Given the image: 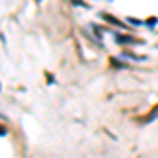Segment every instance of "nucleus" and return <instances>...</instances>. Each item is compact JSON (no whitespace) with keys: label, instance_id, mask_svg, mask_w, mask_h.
<instances>
[{"label":"nucleus","instance_id":"nucleus-4","mask_svg":"<svg viewBox=\"0 0 158 158\" xmlns=\"http://www.w3.org/2000/svg\"><path fill=\"white\" fill-rule=\"evenodd\" d=\"M120 57H124V59H133V61H148V55H137V53H133V51H122Z\"/></svg>","mask_w":158,"mask_h":158},{"label":"nucleus","instance_id":"nucleus-11","mask_svg":"<svg viewBox=\"0 0 158 158\" xmlns=\"http://www.w3.org/2000/svg\"><path fill=\"white\" fill-rule=\"evenodd\" d=\"M0 91H2V86H0Z\"/></svg>","mask_w":158,"mask_h":158},{"label":"nucleus","instance_id":"nucleus-10","mask_svg":"<svg viewBox=\"0 0 158 158\" xmlns=\"http://www.w3.org/2000/svg\"><path fill=\"white\" fill-rule=\"evenodd\" d=\"M6 133H9V131H6V127H4V124H0V137H4Z\"/></svg>","mask_w":158,"mask_h":158},{"label":"nucleus","instance_id":"nucleus-3","mask_svg":"<svg viewBox=\"0 0 158 158\" xmlns=\"http://www.w3.org/2000/svg\"><path fill=\"white\" fill-rule=\"evenodd\" d=\"M89 30L95 34V38L99 40V44H101V40H103V34L108 32V27H101V25H97V23H89ZM103 47V44H101Z\"/></svg>","mask_w":158,"mask_h":158},{"label":"nucleus","instance_id":"nucleus-8","mask_svg":"<svg viewBox=\"0 0 158 158\" xmlns=\"http://www.w3.org/2000/svg\"><path fill=\"white\" fill-rule=\"evenodd\" d=\"M70 2H72L74 6H82V9H86V11L91 9V4H89L86 0H70Z\"/></svg>","mask_w":158,"mask_h":158},{"label":"nucleus","instance_id":"nucleus-7","mask_svg":"<svg viewBox=\"0 0 158 158\" xmlns=\"http://www.w3.org/2000/svg\"><path fill=\"white\" fill-rule=\"evenodd\" d=\"M127 23L133 25V27H141V25H143V19H137V17H127Z\"/></svg>","mask_w":158,"mask_h":158},{"label":"nucleus","instance_id":"nucleus-1","mask_svg":"<svg viewBox=\"0 0 158 158\" xmlns=\"http://www.w3.org/2000/svg\"><path fill=\"white\" fill-rule=\"evenodd\" d=\"M114 42L118 47H139V44H146V40L139 36H133V34H124V32H114Z\"/></svg>","mask_w":158,"mask_h":158},{"label":"nucleus","instance_id":"nucleus-9","mask_svg":"<svg viewBox=\"0 0 158 158\" xmlns=\"http://www.w3.org/2000/svg\"><path fill=\"white\" fill-rule=\"evenodd\" d=\"M44 76H47V85H53V82H55V76H53V74H44Z\"/></svg>","mask_w":158,"mask_h":158},{"label":"nucleus","instance_id":"nucleus-5","mask_svg":"<svg viewBox=\"0 0 158 158\" xmlns=\"http://www.w3.org/2000/svg\"><path fill=\"white\" fill-rule=\"evenodd\" d=\"M143 25H146V27H150V30H154V27L158 25V17H156V15H152V17L143 19Z\"/></svg>","mask_w":158,"mask_h":158},{"label":"nucleus","instance_id":"nucleus-6","mask_svg":"<svg viewBox=\"0 0 158 158\" xmlns=\"http://www.w3.org/2000/svg\"><path fill=\"white\" fill-rule=\"evenodd\" d=\"M110 65H112V68H129V65L122 59H118V57H110Z\"/></svg>","mask_w":158,"mask_h":158},{"label":"nucleus","instance_id":"nucleus-2","mask_svg":"<svg viewBox=\"0 0 158 158\" xmlns=\"http://www.w3.org/2000/svg\"><path fill=\"white\" fill-rule=\"evenodd\" d=\"M99 19L101 21H106V23L114 25V27H120V30H129V23L127 21H122V19H118V17H114V15H110V13H99Z\"/></svg>","mask_w":158,"mask_h":158}]
</instances>
